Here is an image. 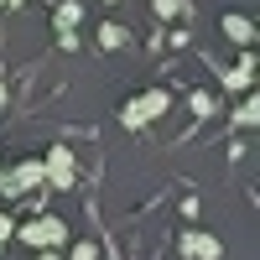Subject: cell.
<instances>
[{
  "mask_svg": "<svg viewBox=\"0 0 260 260\" xmlns=\"http://www.w3.org/2000/svg\"><path fill=\"white\" fill-rule=\"evenodd\" d=\"M99 47H110V52L130 47V31L120 26V21H104V26H99Z\"/></svg>",
  "mask_w": 260,
  "mask_h": 260,
  "instance_id": "cell-8",
  "label": "cell"
},
{
  "mask_svg": "<svg viewBox=\"0 0 260 260\" xmlns=\"http://www.w3.org/2000/svg\"><path fill=\"white\" fill-rule=\"evenodd\" d=\"M156 16L172 21V16H182V0H156Z\"/></svg>",
  "mask_w": 260,
  "mask_h": 260,
  "instance_id": "cell-12",
  "label": "cell"
},
{
  "mask_svg": "<svg viewBox=\"0 0 260 260\" xmlns=\"http://www.w3.org/2000/svg\"><path fill=\"white\" fill-rule=\"evenodd\" d=\"M130 110H136L141 125H151V120H161V115L172 110V94H167V89H146L141 99H130Z\"/></svg>",
  "mask_w": 260,
  "mask_h": 260,
  "instance_id": "cell-3",
  "label": "cell"
},
{
  "mask_svg": "<svg viewBox=\"0 0 260 260\" xmlns=\"http://www.w3.org/2000/svg\"><path fill=\"white\" fill-rule=\"evenodd\" d=\"M68 260H99V245H89V240H78V245H73V255H68Z\"/></svg>",
  "mask_w": 260,
  "mask_h": 260,
  "instance_id": "cell-11",
  "label": "cell"
},
{
  "mask_svg": "<svg viewBox=\"0 0 260 260\" xmlns=\"http://www.w3.org/2000/svg\"><path fill=\"white\" fill-rule=\"evenodd\" d=\"M187 110L198 115V120H208V115H213V94H192V99H187Z\"/></svg>",
  "mask_w": 260,
  "mask_h": 260,
  "instance_id": "cell-10",
  "label": "cell"
},
{
  "mask_svg": "<svg viewBox=\"0 0 260 260\" xmlns=\"http://www.w3.org/2000/svg\"><path fill=\"white\" fill-rule=\"evenodd\" d=\"M234 120H240V125L250 130V125L260 120V99H255V94H245V104H240V115H234Z\"/></svg>",
  "mask_w": 260,
  "mask_h": 260,
  "instance_id": "cell-9",
  "label": "cell"
},
{
  "mask_svg": "<svg viewBox=\"0 0 260 260\" xmlns=\"http://www.w3.org/2000/svg\"><path fill=\"white\" fill-rule=\"evenodd\" d=\"M0 110H6V78H0Z\"/></svg>",
  "mask_w": 260,
  "mask_h": 260,
  "instance_id": "cell-15",
  "label": "cell"
},
{
  "mask_svg": "<svg viewBox=\"0 0 260 260\" xmlns=\"http://www.w3.org/2000/svg\"><path fill=\"white\" fill-rule=\"evenodd\" d=\"M219 26H224V37L234 42V47H250V42H255V21H250V16H240V11H229Z\"/></svg>",
  "mask_w": 260,
  "mask_h": 260,
  "instance_id": "cell-5",
  "label": "cell"
},
{
  "mask_svg": "<svg viewBox=\"0 0 260 260\" xmlns=\"http://www.w3.org/2000/svg\"><path fill=\"white\" fill-rule=\"evenodd\" d=\"M16 234V224H11V213H0V240H11Z\"/></svg>",
  "mask_w": 260,
  "mask_h": 260,
  "instance_id": "cell-13",
  "label": "cell"
},
{
  "mask_svg": "<svg viewBox=\"0 0 260 260\" xmlns=\"http://www.w3.org/2000/svg\"><path fill=\"white\" fill-rule=\"evenodd\" d=\"M42 182L57 187V192H68V187L78 182V161H73V151H68V146H52L47 156H42Z\"/></svg>",
  "mask_w": 260,
  "mask_h": 260,
  "instance_id": "cell-2",
  "label": "cell"
},
{
  "mask_svg": "<svg viewBox=\"0 0 260 260\" xmlns=\"http://www.w3.org/2000/svg\"><path fill=\"white\" fill-rule=\"evenodd\" d=\"M0 177H6V167H0Z\"/></svg>",
  "mask_w": 260,
  "mask_h": 260,
  "instance_id": "cell-17",
  "label": "cell"
},
{
  "mask_svg": "<svg viewBox=\"0 0 260 260\" xmlns=\"http://www.w3.org/2000/svg\"><path fill=\"white\" fill-rule=\"evenodd\" d=\"M78 21H83V6H78V0H62V6L52 11V26H57V31H78Z\"/></svg>",
  "mask_w": 260,
  "mask_h": 260,
  "instance_id": "cell-7",
  "label": "cell"
},
{
  "mask_svg": "<svg viewBox=\"0 0 260 260\" xmlns=\"http://www.w3.org/2000/svg\"><path fill=\"white\" fill-rule=\"evenodd\" d=\"M0 6H26V0H0Z\"/></svg>",
  "mask_w": 260,
  "mask_h": 260,
  "instance_id": "cell-16",
  "label": "cell"
},
{
  "mask_svg": "<svg viewBox=\"0 0 260 260\" xmlns=\"http://www.w3.org/2000/svg\"><path fill=\"white\" fill-rule=\"evenodd\" d=\"M31 260H62V255H52V250H37V255H31Z\"/></svg>",
  "mask_w": 260,
  "mask_h": 260,
  "instance_id": "cell-14",
  "label": "cell"
},
{
  "mask_svg": "<svg viewBox=\"0 0 260 260\" xmlns=\"http://www.w3.org/2000/svg\"><path fill=\"white\" fill-rule=\"evenodd\" d=\"M250 78H255V52L245 47V52H240V62H234V68L224 73V89H234V94L245 89V94H250Z\"/></svg>",
  "mask_w": 260,
  "mask_h": 260,
  "instance_id": "cell-6",
  "label": "cell"
},
{
  "mask_svg": "<svg viewBox=\"0 0 260 260\" xmlns=\"http://www.w3.org/2000/svg\"><path fill=\"white\" fill-rule=\"evenodd\" d=\"M104 6H115V0H104Z\"/></svg>",
  "mask_w": 260,
  "mask_h": 260,
  "instance_id": "cell-18",
  "label": "cell"
},
{
  "mask_svg": "<svg viewBox=\"0 0 260 260\" xmlns=\"http://www.w3.org/2000/svg\"><path fill=\"white\" fill-rule=\"evenodd\" d=\"M182 255H187V260H219L224 245L213 240V234H203V229H187V234H182Z\"/></svg>",
  "mask_w": 260,
  "mask_h": 260,
  "instance_id": "cell-4",
  "label": "cell"
},
{
  "mask_svg": "<svg viewBox=\"0 0 260 260\" xmlns=\"http://www.w3.org/2000/svg\"><path fill=\"white\" fill-rule=\"evenodd\" d=\"M16 240L26 245V250H52V245L68 240V224L52 219V213H42V219H26V224L16 229Z\"/></svg>",
  "mask_w": 260,
  "mask_h": 260,
  "instance_id": "cell-1",
  "label": "cell"
}]
</instances>
